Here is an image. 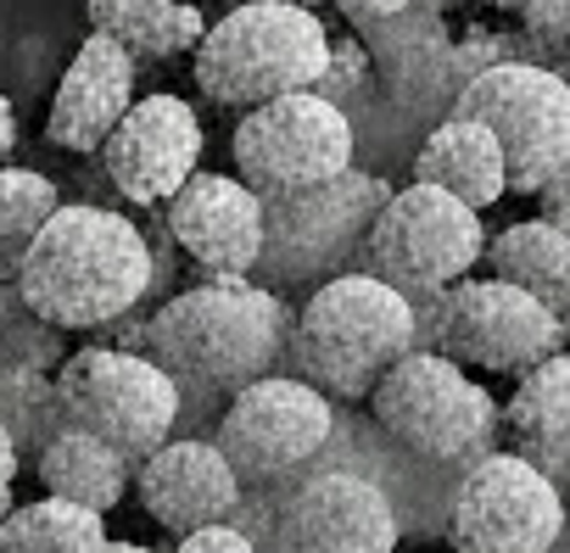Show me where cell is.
I'll return each mask as SVG.
<instances>
[{
	"label": "cell",
	"mask_w": 570,
	"mask_h": 553,
	"mask_svg": "<svg viewBox=\"0 0 570 553\" xmlns=\"http://www.w3.org/2000/svg\"><path fill=\"white\" fill-rule=\"evenodd\" d=\"M370 425L409 458L431 470H464L487 458L503 408L498 397L453 358L414 347L375 392H370Z\"/></svg>",
	"instance_id": "cell-5"
},
{
	"label": "cell",
	"mask_w": 570,
	"mask_h": 553,
	"mask_svg": "<svg viewBox=\"0 0 570 553\" xmlns=\"http://www.w3.org/2000/svg\"><path fill=\"white\" fill-rule=\"evenodd\" d=\"M135 57L112 40V34H85L73 62L62 68L57 79V96H51V112H46V140L73 151V157H90L112 140V129L129 118V107L140 101L135 96Z\"/></svg>",
	"instance_id": "cell-18"
},
{
	"label": "cell",
	"mask_w": 570,
	"mask_h": 553,
	"mask_svg": "<svg viewBox=\"0 0 570 553\" xmlns=\"http://www.w3.org/2000/svg\"><path fill=\"white\" fill-rule=\"evenodd\" d=\"M392 201V185L381 174L347 168L331 185L274 196L263 201V263L257 274L274 286H325L364 268V246L375 229V213Z\"/></svg>",
	"instance_id": "cell-6"
},
{
	"label": "cell",
	"mask_w": 570,
	"mask_h": 553,
	"mask_svg": "<svg viewBox=\"0 0 570 553\" xmlns=\"http://www.w3.org/2000/svg\"><path fill=\"white\" fill-rule=\"evenodd\" d=\"M537 201H542V218H564V213H570V162L542 185V196H537Z\"/></svg>",
	"instance_id": "cell-30"
},
{
	"label": "cell",
	"mask_w": 570,
	"mask_h": 553,
	"mask_svg": "<svg viewBox=\"0 0 570 553\" xmlns=\"http://www.w3.org/2000/svg\"><path fill=\"white\" fill-rule=\"evenodd\" d=\"M168 235L207 280H252L263 263V196L235 174H190L168 201Z\"/></svg>",
	"instance_id": "cell-16"
},
{
	"label": "cell",
	"mask_w": 570,
	"mask_h": 553,
	"mask_svg": "<svg viewBox=\"0 0 570 553\" xmlns=\"http://www.w3.org/2000/svg\"><path fill=\"white\" fill-rule=\"evenodd\" d=\"M179 381L129 347H85L57 375V419L62 431H85L124 453L135 470L174 442L179 425Z\"/></svg>",
	"instance_id": "cell-7"
},
{
	"label": "cell",
	"mask_w": 570,
	"mask_h": 553,
	"mask_svg": "<svg viewBox=\"0 0 570 553\" xmlns=\"http://www.w3.org/2000/svg\"><path fill=\"white\" fill-rule=\"evenodd\" d=\"M57 179L40 168H0V263H23L35 235L57 218Z\"/></svg>",
	"instance_id": "cell-25"
},
{
	"label": "cell",
	"mask_w": 570,
	"mask_h": 553,
	"mask_svg": "<svg viewBox=\"0 0 570 553\" xmlns=\"http://www.w3.org/2000/svg\"><path fill=\"white\" fill-rule=\"evenodd\" d=\"M107 514L62 497L18 503L0 520V553H107Z\"/></svg>",
	"instance_id": "cell-24"
},
{
	"label": "cell",
	"mask_w": 570,
	"mask_h": 553,
	"mask_svg": "<svg viewBox=\"0 0 570 553\" xmlns=\"http://www.w3.org/2000/svg\"><path fill=\"white\" fill-rule=\"evenodd\" d=\"M151 246L112 207L62 201L18 263L23 308L57 330H107L151 292Z\"/></svg>",
	"instance_id": "cell-1"
},
{
	"label": "cell",
	"mask_w": 570,
	"mask_h": 553,
	"mask_svg": "<svg viewBox=\"0 0 570 553\" xmlns=\"http://www.w3.org/2000/svg\"><path fill=\"white\" fill-rule=\"evenodd\" d=\"M414 185H431L475 213H487L492 201L509 196V162L503 146L487 124L448 112L442 124H431V135L414 151Z\"/></svg>",
	"instance_id": "cell-19"
},
{
	"label": "cell",
	"mask_w": 570,
	"mask_h": 553,
	"mask_svg": "<svg viewBox=\"0 0 570 553\" xmlns=\"http://www.w3.org/2000/svg\"><path fill=\"white\" fill-rule=\"evenodd\" d=\"M331 68V34L320 12L297 0H240L235 12L207 23L196 46V90L213 107H268L279 96L320 90Z\"/></svg>",
	"instance_id": "cell-4"
},
{
	"label": "cell",
	"mask_w": 570,
	"mask_h": 553,
	"mask_svg": "<svg viewBox=\"0 0 570 553\" xmlns=\"http://www.w3.org/2000/svg\"><path fill=\"white\" fill-rule=\"evenodd\" d=\"M107 553H157V547H146V542H107Z\"/></svg>",
	"instance_id": "cell-32"
},
{
	"label": "cell",
	"mask_w": 570,
	"mask_h": 553,
	"mask_svg": "<svg viewBox=\"0 0 570 553\" xmlns=\"http://www.w3.org/2000/svg\"><path fill=\"white\" fill-rule=\"evenodd\" d=\"M202 162V118L185 96H140L101 146V168L129 207H168Z\"/></svg>",
	"instance_id": "cell-15"
},
{
	"label": "cell",
	"mask_w": 570,
	"mask_h": 553,
	"mask_svg": "<svg viewBox=\"0 0 570 553\" xmlns=\"http://www.w3.org/2000/svg\"><path fill=\"white\" fill-rule=\"evenodd\" d=\"M40 486H46V497L112 514L124 503V492H135V464L85 431H57L40 453Z\"/></svg>",
	"instance_id": "cell-22"
},
{
	"label": "cell",
	"mask_w": 570,
	"mask_h": 553,
	"mask_svg": "<svg viewBox=\"0 0 570 553\" xmlns=\"http://www.w3.org/2000/svg\"><path fill=\"white\" fill-rule=\"evenodd\" d=\"M409 7H414V0H336V12H342L347 23H358V29L392 23V18H403Z\"/></svg>",
	"instance_id": "cell-28"
},
{
	"label": "cell",
	"mask_w": 570,
	"mask_h": 553,
	"mask_svg": "<svg viewBox=\"0 0 570 553\" xmlns=\"http://www.w3.org/2000/svg\"><path fill=\"white\" fill-rule=\"evenodd\" d=\"M453 112L498 135L514 196H542V185L570 162V85L531 57H509L475 73Z\"/></svg>",
	"instance_id": "cell-11"
},
{
	"label": "cell",
	"mask_w": 570,
	"mask_h": 553,
	"mask_svg": "<svg viewBox=\"0 0 570 553\" xmlns=\"http://www.w3.org/2000/svg\"><path fill=\"white\" fill-rule=\"evenodd\" d=\"M353 151H358V140H353L347 107L325 101L320 90L279 96L268 107L240 112L235 140H229L235 179H246L263 201L342 179L353 168Z\"/></svg>",
	"instance_id": "cell-12"
},
{
	"label": "cell",
	"mask_w": 570,
	"mask_h": 553,
	"mask_svg": "<svg viewBox=\"0 0 570 553\" xmlns=\"http://www.w3.org/2000/svg\"><path fill=\"white\" fill-rule=\"evenodd\" d=\"M453 553H553L570 525L564 486L520 453H487L459 470L448 497Z\"/></svg>",
	"instance_id": "cell-10"
},
{
	"label": "cell",
	"mask_w": 570,
	"mask_h": 553,
	"mask_svg": "<svg viewBox=\"0 0 570 553\" xmlns=\"http://www.w3.org/2000/svg\"><path fill=\"white\" fill-rule=\"evenodd\" d=\"M397 542H403L397 497L353 464H325L279 492L257 547L263 553H392Z\"/></svg>",
	"instance_id": "cell-14"
},
{
	"label": "cell",
	"mask_w": 570,
	"mask_h": 553,
	"mask_svg": "<svg viewBox=\"0 0 570 553\" xmlns=\"http://www.w3.org/2000/svg\"><path fill=\"white\" fill-rule=\"evenodd\" d=\"M481 7H498V12H520L525 0H481Z\"/></svg>",
	"instance_id": "cell-33"
},
{
	"label": "cell",
	"mask_w": 570,
	"mask_h": 553,
	"mask_svg": "<svg viewBox=\"0 0 570 553\" xmlns=\"http://www.w3.org/2000/svg\"><path fill=\"white\" fill-rule=\"evenodd\" d=\"M503 431L514 436L520 458H531L553 481L570 475V347L514 381V397L503 403Z\"/></svg>",
	"instance_id": "cell-21"
},
{
	"label": "cell",
	"mask_w": 570,
	"mask_h": 553,
	"mask_svg": "<svg viewBox=\"0 0 570 553\" xmlns=\"http://www.w3.org/2000/svg\"><path fill=\"white\" fill-rule=\"evenodd\" d=\"M292 308L279 303V292L257 280H202L179 297H168L146 330L140 353L163 364L179 392H246L263 375H279L285 347H292Z\"/></svg>",
	"instance_id": "cell-2"
},
{
	"label": "cell",
	"mask_w": 570,
	"mask_h": 553,
	"mask_svg": "<svg viewBox=\"0 0 570 553\" xmlns=\"http://www.w3.org/2000/svg\"><path fill=\"white\" fill-rule=\"evenodd\" d=\"M420 347V314L414 303L375 280V274H342L303 297L292 319V364L297 381L325 392L331 403H370V392Z\"/></svg>",
	"instance_id": "cell-3"
},
{
	"label": "cell",
	"mask_w": 570,
	"mask_h": 553,
	"mask_svg": "<svg viewBox=\"0 0 570 553\" xmlns=\"http://www.w3.org/2000/svg\"><path fill=\"white\" fill-rule=\"evenodd\" d=\"M135 497L163 531L190 536L207 525H229L246 503V481L235 475V464L224 458L218 442L174 436L135 470Z\"/></svg>",
	"instance_id": "cell-17"
},
{
	"label": "cell",
	"mask_w": 570,
	"mask_h": 553,
	"mask_svg": "<svg viewBox=\"0 0 570 553\" xmlns=\"http://www.w3.org/2000/svg\"><path fill=\"white\" fill-rule=\"evenodd\" d=\"M12 486H18V442H12L7 419H0V520L18 508V503H12Z\"/></svg>",
	"instance_id": "cell-29"
},
{
	"label": "cell",
	"mask_w": 570,
	"mask_h": 553,
	"mask_svg": "<svg viewBox=\"0 0 570 553\" xmlns=\"http://www.w3.org/2000/svg\"><path fill=\"white\" fill-rule=\"evenodd\" d=\"M174 553H263L252 531H240L235 520L229 525H207V531H190L174 542Z\"/></svg>",
	"instance_id": "cell-27"
},
{
	"label": "cell",
	"mask_w": 570,
	"mask_h": 553,
	"mask_svg": "<svg viewBox=\"0 0 570 553\" xmlns=\"http://www.w3.org/2000/svg\"><path fill=\"white\" fill-rule=\"evenodd\" d=\"M520 40L531 46V62L553 68L570 57V0H525L520 7Z\"/></svg>",
	"instance_id": "cell-26"
},
{
	"label": "cell",
	"mask_w": 570,
	"mask_h": 553,
	"mask_svg": "<svg viewBox=\"0 0 570 553\" xmlns=\"http://www.w3.org/2000/svg\"><path fill=\"white\" fill-rule=\"evenodd\" d=\"M553 224H559V229H564V235H570V213H564V218H553Z\"/></svg>",
	"instance_id": "cell-35"
},
{
	"label": "cell",
	"mask_w": 570,
	"mask_h": 553,
	"mask_svg": "<svg viewBox=\"0 0 570 553\" xmlns=\"http://www.w3.org/2000/svg\"><path fill=\"white\" fill-rule=\"evenodd\" d=\"M12 146H18V112H12V101H7V96H0V168H7Z\"/></svg>",
	"instance_id": "cell-31"
},
{
	"label": "cell",
	"mask_w": 570,
	"mask_h": 553,
	"mask_svg": "<svg viewBox=\"0 0 570 553\" xmlns=\"http://www.w3.org/2000/svg\"><path fill=\"white\" fill-rule=\"evenodd\" d=\"M487 280H503L525 297H537L542 308H553L570 325V235L553 218H520L509 229H498L481 251Z\"/></svg>",
	"instance_id": "cell-20"
},
{
	"label": "cell",
	"mask_w": 570,
	"mask_h": 553,
	"mask_svg": "<svg viewBox=\"0 0 570 553\" xmlns=\"http://www.w3.org/2000/svg\"><path fill=\"white\" fill-rule=\"evenodd\" d=\"M331 436H336V403L325 392H314L297 375H263L229 397L213 442L224 447L240 481L285 486L331 453Z\"/></svg>",
	"instance_id": "cell-13"
},
{
	"label": "cell",
	"mask_w": 570,
	"mask_h": 553,
	"mask_svg": "<svg viewBox=\"0 0 570 553\" xmlns=\"http://www.w3.org/2000/svg\"><path fill=\"white\" fill-rule=\"evenodd\" d=\"M420 314V347L464 364L470 375H525L542 358L570 347V325L542 308L537 297L503 286V280H459L453 292L414 303Z\"/></svg>",
	"instance_id": "cell-8"
},
{
	"label": "cell",
	"mask_w": 570,
	"mask_h": 553,
	"mask_svg": "<svg viewBox=\"0 0 570 553\" xmlns=\"http://www.w3.org/2000/svg\"><path fill=\"white\" fill-rule=\"evenodd\" d=\"M90 29L112 34L135 62H168L207 40L196 0H90Z\"/></svg>",
	"instance_id": "cell-23"
},
{
	"label": "cell",
	"mask_w": 570,
	"mask_h": 553,
	"mask_svg": "<svg viewBox=\"0 0 570 553\" xmlns=\"http://www.w3.org/2000/svg\"><path fill=\"white\" fill-rule=\"evenodd\" d=\"M559 79H564V85H570V57H564V62H559Z\"/></svg>",
	"instance_id": "cell-34"
},
{
	"label": "cell",
	"mask_w": 570,
	"mask_h": 553,
	"mask_svg": "<svg viewBox=\"0 0 570 553\" xmlns=\"http://www.w3.org/2000/svg\"><path fill=\"white\" fill-rule=\"evenodd\" d=\"M481 251H487V229L475 207L431 185H403L375 213L364 274L397 286L409 303H431L459 280H470V268H481Z\"/></svg>",
	"instance_id": "cell-9"
}]
</instances>
